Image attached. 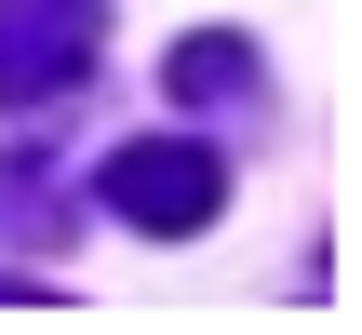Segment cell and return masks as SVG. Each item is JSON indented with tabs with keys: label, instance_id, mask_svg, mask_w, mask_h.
Listing matches in <instances>:
<instances>
[{
	"label": "cell",
	"instance_id": "cell-1",
	"mask_svg": "<svg viewBox=\"0 0 362 335\" xmlns=\"http://www.w3.org/2000/svg\"><path fill=\"white\" fill-rule=\"evenodd\" d=\"M215 201H228V161H215L202 134H134V148L107 161V215H121V228H148V242L215 228Z\"/></svg>",
	"mask_w": 362,
	"mask_h": 335
},
{
	"label": "cell",
	"instance_id": "cell-2",
	"mask_svg": "<svg viewBox=\"0 0 362 335\" xmlns=\"http://www.w3.org/2000/svg\"><path fill=\"white\" fill-rule=\"evenodd\" d=\"M107 40V0H0V107H54Z\"/></svg>",
	"mask_w": 362,
	"mask_h": 335
},
{
	"label": "cell",
	"instance_id": "cell-3",
	"mask_svg": "<svg viewBox=\"0 0 362 335\" xmlns=\"http://www.w3.org/2000/svg\"><path fill=\"white\" fill-rule=\"evenodd\" d=\"M161 81H175L188 107H242V94H255V40H215V27H202V40H175Z\"/></svg>",
	"mask_w": 362,
	"mask_h": 335
},
{
	"label": "cell",
	"instance_id": "cell-4",
	"mask_svg": "<svg viewBox=\"0 0 362 335\" xmlns=\"http://www.w3.org/2000/svg\"><path fill=\"white\" fill-rule=\"evenodd\" d=\"M0 228H27V242L54 228V175H40V148H27V161H0Z\"/></svg>",
	"mask_w": 362,
	"mask_h": 335
},
{
	"label": "cell",
	"instance_id": "cell-5",
	"mask_svg": "<svg viewBox=\"0 0 362 335\" xmlns=\"http://www.w3.org/2000/svg\"><path fill=\"white\" fill-rule=\"evenodd\" d=\"M0 309H54V282H13V269H0Z\"/></svg>",
	"mask_w": 362,
	"mask_h": 335
}]
</instances>
